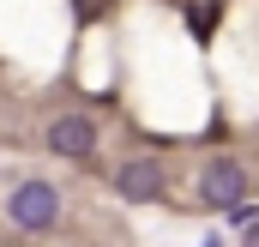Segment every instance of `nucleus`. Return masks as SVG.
<instances>
[{"label":"nucleus","instance_id":"nucleus-1","mask_svg":"<svg viewBox=\"0 0 259 247\" xmlns=\"http://www.w3.org/2000/svg\"><path fill=\"white\" fill-rule=\"evenodd\" d=\"M6 217H12L24 235H36V229H55V217H61V193H55V181H24V187H12V199H6Z\"/></svg>","mask_w":259,"mask_h":247},{"label":"nucleus","instance_id":"nucleus-2","mask_svg":"<svg viewBox=\"0 0 259 247\" xmlns=\"http://www.w3.org/2000/svg\"><path fill=\"white\" fill-rule=\"evenodd\" d=\"M199 193H205V205H217V211H235V205L247 199V175H241V163H235V157H217V163H205Z\"/></svg>","mask_w":259,"mask_h":247},{"label":"nucleus","instance_id":"nucleus-3","mask_svg":"<svg viewBox=\"0 0 259 247\" xmlns=\"http://www.w3.org/2000/svg\"><path fill=\"white\" fill-rule=\"evenodd\" d=\"M49 151L55 157H91L97 151V121L91 115H61L49 127Z\"/></svg>","mask_w":259,"mask_h":247},{"label":"nucleus","instance_id":"nucleus-4","mask_svg":"<svg viewBox=\"0 0 259 247\" xmlns=\"http://www.w3.org/2000/svg\"><path fill=\"white\" fill-rule=\"evenodd\" d=\"M115 187H121V199H133V205H151V199L163 193V163H151V157L121 163V169H115Z\"/></svg>","mask_w":259,"mask_h":247},{"label":"nucleus","instance_id":"nucleus-5","mask_svg":"<svg viewBox=\"0 0 259 247\" xmlns=\"http://www.w3.org/2000/svg\"><path fill=\"white\" fill-rule=\"evenodd\" d=\"M241 247H259V217L247 223V235H241Z\"/></svg>","mask_w":259,"mask_h":247}]
</instances>
